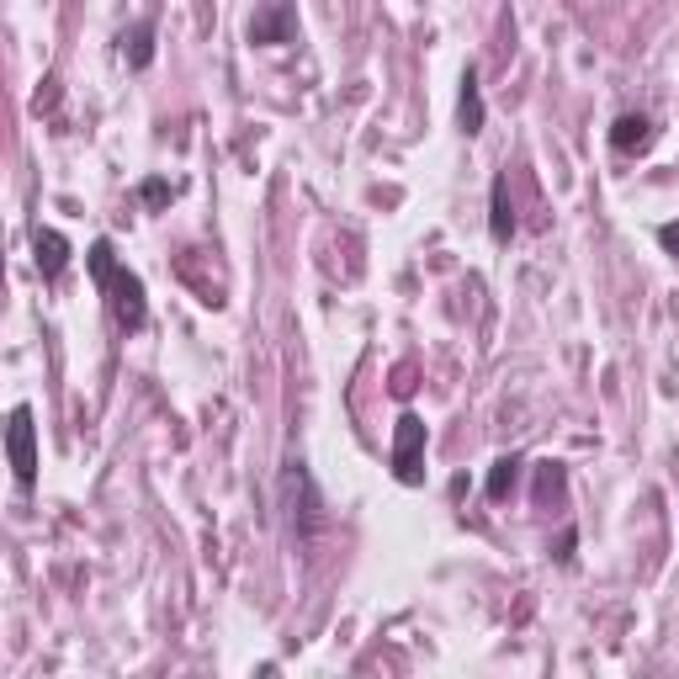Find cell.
<instances>
[{
	"mask_svg": "<svg viewBox=\"0 0 679 679\" xmlns=\"http://www.w3.org/2000/svg\"><path fill=\"white\" fill-rule=\"evenodd\" d=\"M86 271H90V282L101 287V297H107L112 325H118L122 335H139V329L149 325V297H144V282L112 255V239H96V244H90Z\"/></svg>",
	"mask_w": 679,
	"mask_h": 679,
	"instance_id": "6da1fadb",
	"label": "cell"
},
{
	"mask_svg": "<svg viewBox=\"0 0 679 679\" xmlns=\"http://www.w3.org/2000/svg\"><path fill=\"white\" fill-rule=\"evenodd\" d=\"M6 457H11V473L22 489L37 483V425H32V409L17 404L11 419H6Z\"/></svg>",
	"mask_w": 679,
	"mask_h": 679,
	"instance_id": "7a4b0ae2",
	"label": "cell"
},
{
	"mask_svg": "<svg viewBox=\"0 0 679 679\" xmlns=\"http://www.w3.org/2000/svg\"><path fill=\"white\" fill-rule=\"evenodd\" d=\"M425 419L419 414H404L398 419V430H393V478L398 483H425Z\"/></svg>",
	"mask_w": 679,
	"mask_h": 679,
	"instance_id": "3957f363",
	"label": "cell"
},
{
	"mask_svg": "<svg viewBox=\"0 0 679 679\" xmlns=\"http://www.w3.org/2000/svg\"><path fill=\"white\" fill-rule=\"evenodd\" d=\"M250 43L255 48H282V43H293L297 37V6L293 0H266L255 17H250Z\"/></svg>",
	"mask_w": 679,
	"mask_h": 679,
	"instance_id": "277c9868",
	"label": "cell"
},
{
	"mask_svg": "<svg viewBox=\"0 0 679 679\" xmlns=\"http://www.w3.org/2000/svg\"><path fill=\"white\" fill-rule=\"evenodd\" d=\"M653 139H658V128H653L648 112H621L611 122V149L616 154H643V149H653Z\"/></svg>",
	"mask_w": 679,
	"mask_h": 679,
	"instance_id": "5b68a950",
	"label": "cell"
},
{
	"mask_svg": "<svg viewBox=\"0 0 679 679\" xmlns=\"http://www.w3.org/2000/svg\"><path fill=\"white\" fill-rule=\"evenodd\" d=\"M32 255H37L43 282H59L64 266H69V239H64L59 229H37V234H32Z\"/></svg>",
	"mask_w": 679,
	"mask_h": 679,
	"instance_id": "8992f818",
	"label": "cell"
},
{
	"mask_svg": "<svg viewBox=\"0 0 679 679\" xmlns=\"http://www.w3.org/2000/svg\"><path fill=\"white\" fill-rule=\"evenodd\" d=\"M457 118H462V133L478 139L483 133V90H478V69L468 64L462 69V96H457Z\"/></svg>",
	"mask_w": 679,
	"mask_h": 679,
	"instance_id": "52a82bcc",
	"label": "cell"
},
{
	"mask_svg": "<svg viewBox=\"0 0 679 679\" xmlns=\"http://www.w3.org/2000/svg\"><path fill=\"white\" fill-rule=\"evenodd\" d=\"M489 234L510 244L515 234V207H510V176H494V191H489Z\"/></svg>",
	"mask_w": 679,
	"mask_h": 679,
	"instance_id": "ba28073f",
	"label": "cell"
},
{
	"mask_svg": "<svg viewBox=\"0 0 679 679\" xmlns=\"http://www.w3.org/2000/svg\"><path fill=\"white\" fill-rule=\"evenodd\" d=\"M122 59L133 69H149V59H154V22H139L133 32H122Z\"/></svg>",
	"mask_w": 679,
	"mask_h": 679,
	"instance_id": "9c48e42d",
	"label": "cell"
},
{
	"mask_svg": "<svg viewBox=\"0 0 679 679\" xmlns=\"http://www.w3.org/2000/svg\"><path fill=\"white\" fill-rule=\"evenodd\" d=\"M515 478H521V457H515V451H510V457H500V462H494V468H489V500L500 504L504 494H510V489H515Z\"/></svg>",
	"mask_w": 679,
	"mask_h": 679,
	"instance_id": "30bf717a",
	"label": "cell"
},
{
	"mask_svg": "<svg viewBox=\"0 0 679 679\" xmlns=\"http://www.w3.org/2000/svg\"><path fill=\"white\" fill-rule=\"evenodd\" d=\"M552 494H562V462H541L536 468V504H547Z\"/></svg>",
	"mask_w": 679,
	"mask_h": 679,
	"instance_id": "8fae6325",
	"label": "cell"
},
{
	"mask_svg": "<svg viewBox=\"0 0 679 679\" xmlns=\"http://www.w3.org/2000/svg\"><path fill=\"white\" fill-rule=\"evenodd\" d=\"M139 191H144V202H149V207H165L171 197H176V186H171V180H160V176H149Z\"/></svg>",
	"mask_w": 679,
	"mask_h": 679,
	"instance_id": "7c38bea8",
	"label": "cell"
},
{
	"mask_svg": "<svg viewBox=\"0 0 679 679\" xmlns=\"http://www.w3.org/2000/svg\"><path fill=\"white\" fill-rule=\"evenodd\" d=\"M658 244H664L669 255H679V218H675V223H664V229H658Z\"/></svg>",
	"mask_w": 679,
	"mask_h": 679,
	"instance_id": "4fadbf2b",
	"label": "cell"
},
{
	"mask_svg": "<svg viewBox=\"0 0 679 679\" xmlns=\"http://www.w3.org/2000/svg\"><path fill=\"white\" fill-rule=\"evenodd\" d=\"M568 558H573V532L558 536V562H568Z\"/></svg>",
	"mask_w": 679,
	"mask_h": 679,
	"instance_id": "5bb4252c",
	"label": "cell"
}]
</instances>
